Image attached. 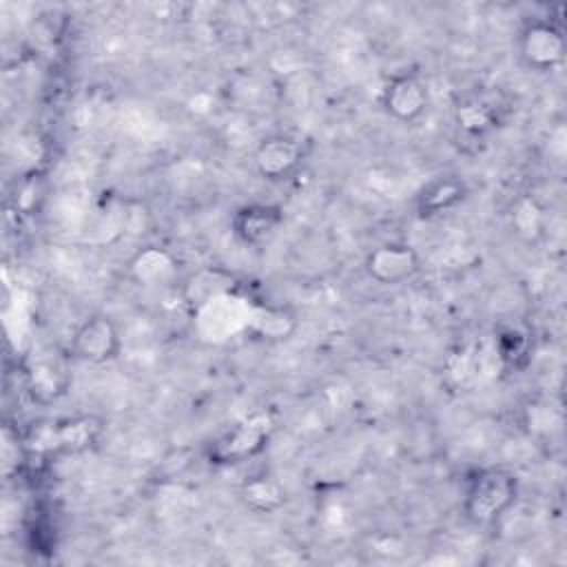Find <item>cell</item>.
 <instances>
[{
    "label": "cell",
    "mask_w": 567,
    "mask_h": 567,
    "mask_svg": "<svg viewBox=\"0 0 567 567\" xmlns=\"http://www.w3.org/2000/svg\"><path fill=\"white\" fill-rule=\"evenodd\" d=\"M518 476L507 467L478 470L463 494V514L474 525L501 520L518 501Z\"/></svg>",
    "instance_id": "obj_1"
},
{
    "label": "cell",
    "mask_w": 567,
    "mask_h": 567,
    "mask_svg": "<svg viewBox=\"0 0 567 567\" xmlns=\"http://www.w3.org/2000/svg\"><path fill=\"white\" fill-rule=\"evenodd\" d=\"M516 49L527 69L547 73L558 69L565 60V33L554 20L536 18L520 29Z\"/></svg>",
    "instance_id": "obj_2"
},
{
    "label": "cell",
    "mask_w": 567,
    "mask_h": 567,
    "mask_svg": "<svg viewBox=\"0 0 567 567\" xmlns=\"http://www.w3.org/2000/svg\"><path fill=\"white\" fill-rule=\"evenodd\" d=\"M122 350V337L117 323L104 315L93 312L84 317L71 334V352L78 361L89 365H104L117 359Z\"/></svg>",
    "instance_id": "obj_3"
},
{
    "label": "cell",
    "mask_w": 567,
    "mask_h": 567,
    "mask_svg": "<svg viewBox=\"0 0 567 567\" xmlns=\"http://www.w3.org/2000/svg\"><path fill=\"white\" fill-rule=\"evenodd\" d=\"M363 270L381 286H399L421 270V257L416 248L405 241H383L365 255Z\"/></svg>",
    "instance_id": "obj_4"
},
{
    "label": "cell",
    "mask_w": 567,
    "mask_h": 567,
    "mask_svg": "<svg viewBox=\"0 0 567 567\" xmlns=\"http://www.w3.org/2000/svg\"><path fill=\"white\" fill-rule=\"evenodd\" d=\"M381 106L403 124L416 122L430 106V91L414 73H394L381 89Z\"/></svg>",
    "instance_id": "obj_5"
},
{
    "label": "cell",
    "mask_w": 567,
    "mask_h": 567,
    "mask_svg": "<svg viewBox=\"0 0 567 567\" xmlns=\"http://www.w3.org/2000/svg\"><path fill=\"white\" fill-rule=\"evenodd\" d=\"M270 425L266 416H250L246 421L235 423L228 432H224L210 447L213 463H241L257 456L268 441Z\"/></svg>",
    "instance_id": "obj_6"
},
{
    "label": "cell",
    "mask_w": 567,
    "mask_h": 567,
    "mask_svg": "<svg viewBox=\"0 0 567 567\" xmlns=\"http://www.w3.org/2000/svg\"><path fill=\"white\" fill-rule=\"evenodd\" d=\"M303 159V146L288 133H272L257 142L252 151L255 171L268 182H281L290 177Z\"/></svg>",
    "instance_id": "obj_7"
},
{
    "label": "cell",
    "mask_w": 567,
    "mask_h": 567,
    "mask_svg": "<svg viewBox=\"0 0 567 567\" xmlns=\"http://www.w3.org/2000/svg\"><path fill=\"white\" fill-rule=\"evenodd\" d=\"M284 224V208L270 202H250L239 206L230 217V230L246 246L270 241Z\"/></svg>",
    "instance_id": "obj_8"
},
{
    "label": "cell",
    "mask_w": 567,
    "mask_h": 567,
    "mask_svg": "<svg viewBox=\"0 0 567 567\" xmlns=\"http://www.w3.org/2000/svg\"><path fill=\"white\" fill-rule=\"evenodd\" d=\"M179 264L173 252L159 246H144L128 261V272L137 286L164 288L177 279Z\"/></svg>",
    "instance_id": "obj_9"
},
{
    "label": "cell",
    "mask_w": 567,
    "mask_h": 567,
    "mask_svg": "<svg viewBox=\"0 0 567 567\" xmlns=\"http://www.w3.org/2000/svg\"><path fill=\"white\" fill-rule=\"evenodd\" d=\"M467 195V186L458 175H439L430 179L416 195V215L423 219L439 217L456 208Z\"/></svg>",
    "instance_id": "obj_10"
},
{
    "label": "cell",
    "mask_w": 567,
    "mask_h": 567,
    "mask_svg": "<svg viewBox=\"0 0 567 567\" xmlns=\"http://www.w3.org/2000/svg\"><path fill=\"white\" fill-rule=\"evenodd\" d=\"M102 436V423L95 416H69L51 427L55 450L78 454L93 447Z\"/></svg>",
    "instance_id": "obj_11"
},
{
    "label": "cell",
    "mask_w": 567,
    "mask_h": 567,
    "mask_svg": "<svg viewBox=\"0 0 567 567\" xmlns=\"http://www.w3.org/2000/svg\"><path fill=\"white\" fill-rule=\"evenodd\" d=\"M239 496L244 505L257 514H272L286 503L284 485L266 474L250 476L248 481H244V485L239 487Z\"/></svg>",
    "instance_id": "obj_12"
},
{
    "label": "cell",
    "mask_w": 567,
    "mask_h": 567,
    "mask_svg": "<svg viewBox=\"0 0 567 567\" xmlns=\"http://www.w3.org/2000/svg\"><path fill=\"white\" fill-rule=\"evenodd\" d=\"M512 221H514L516 233L520 237H525L527 241L540 237L543 228H545L543 208L534 199H529V197H523V199L516 202L514 213H512Z\"/></svg>",
    "instance_id": "obj_13"
},
{
    "label": "cell",
    "mask_w": 567,
    "mask_h": 567,
    "mask_svg": "<svg viewBox=\"0 0 567 567\" xmlns=\"http://www.w3.org/2000/svg\"><path fill=\"white\" fill-rule=\"evenodd\" d=\"M456 122L461 128H465L467 133H483L487 126H492V113L487 106L478 104V102H467L461 104L456 109Z\"/></svg>",
    "instance_id": "obj_14"
},
{
    "label": "cell",
    "mask_w": 567,
    "mask_h": 567,
    "mask_svg": "<svg viewBox=\"0 0 567 567\" xmlns=\"http://www.w3.org/2000/svg\"><path fill=\"white\" fill-rule=\"evenodd\" d=\"M498 350H501V359L516 368L527 357V334H523L516 328H507L498 337Z\"/></svg>",
    "instance_id": "obj_15"
}]
</instances>
